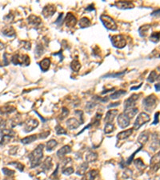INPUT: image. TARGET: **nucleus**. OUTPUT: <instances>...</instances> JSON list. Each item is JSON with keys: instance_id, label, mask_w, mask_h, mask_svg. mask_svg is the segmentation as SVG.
I'll return each mask as SVG.
<instances>
[{"instance_id": "nucleus-1", "label": "nucleus", "mask_w": 160, "mask_h": 180, "mask_svg": "<svg viewBox=\"0 0 160 180\" xmlns=\"http://www.w3.org/2000/svg\"><path fill=\"white\" fill-rule=\"evenodd\" d=\"M43 156V145L39 144L29 155V159L31 162V166L36 167L41 164V160Z\"/></svg>"}, {"instance_id": "nucleus-2", "label": "nucleus", "mask_w": 160, "mask_h": 180, "mask_svg": "<svg viewBox=\"0 0 160 180\" xmlns=\"http://www.w3.org/2000/svg\"><path fill=\"white\" fill-rule=\"evenodd\" d=\"M143 104L146 111L151 112L157 105V98L154 94L147 96L143 101Z\"/></svg>"}, {"instance_id": "nucleus-3", "label": "nucleus", "mask_w": 160, "mask_h": 180, "mask_svg": "<svg viewBox=\"0 0 160 180\" xmlns=\"http://www.w3.org/2000/svg\"><path fill=\"white\" fill-rule=\"evenodd\" d=\"M11 62L14 65H25L28 66L30 64V57L26 55H13L11 57Z\"/></svg>"}, {"instance_id": "nucleus-4", "label": "nucleus", "mask_w": 160, "mask_h": 180, "mask_svg": "<svg viewBox=\"0 0 160 180\" xmlns=\"http://www.w3.org/2000/svg\"><path fill=\"white\" fill-rule=\"evenodd\" d=\"M150 119H151V117L149 116L148 114H146V113L145 112L140 113V114L138 115V117H137L135 122H134L133 129L134 130L139 129L143 125H144L145 123L149 122Z\"/></svg>"}, {"instance_id": "nucleus-5", "label": "nucleus", "mask_w": 160, "mask_h": 180, "mask_svg": "<svg viewBox=\"0 0 160 180\" xmlns=\"http://www.w3.org/2000/svg\"><path fill=\"white\" fill-rule=\"evenodd\" d=\"M100 19L107 29L110 30V31H116L117 30V25L115 23V22L113 20L112 18H110V16L106 15V14H102L100 16Z\"/></svg>"}, {"instance_id": "nucleus-6", "label": "nucleus", "mask_w": 160, "mask_h": 180, "mask_svg": "<svg viewBox=\"0 0 160 180\" xmlns=\"http://www.w3.org/2000/svg\"><path fill=\"white\" fill-rule=\"evenodd\" d=\"M111 43L113 46L116 48H123L126 46V39L125 37L122 34H117L111 37Z\"/></svg>"}, {"instance_id": "nucleus-7", "label": "nucleus", "mask_w": 160, "mask_h": 180, "mask_svg": "<svg viewBox=\"0 0 160 180\" xmlns=\"http://www.w3.org/2000/svg\"><path fill=\"white\" fill-rule=\"evenodd\" d=\"M38 126V120L35 119V118H30L24 124V131L26 132V133H29V132L34 130Z\"/></svg>"}, {"instance_id": "nucleus-8", "label": "nucleus", "mask_w": 160, "mask_h": 180, "mask_svg": "<svg viewBox=\"0 0 160 180\" xmlns=\"http://www.w3.org/2000/svg\"><path fill=\"white\" fill-rule=\"evenodd\" d=\"M130 121H131V120H130L123 113L120 114V115H119V116H118L117 122L118 125H119V127L120 128H126V127H128L130 125Z\"/></svg>"}, {"instance_id": "nucleus-9", "label": "nucleus", "mask_w": 160, "mask_h": 180, "mask_svg": "<svg viewBox=\"0 0 160 180\" xmlns=\"http://www.w3.org/2000/svg\"><path fill=\"white\" fill-rule=\"evenodd\" d=\"M55 6L53 4H48L47 5L43 10V15L45 18H50L53 15V14H55Z\"/></svg>"}, {"instance_id": "nucleus-10", "label": "nucleus", "mask_w": 160, "mask_h": 180, "mask_svg": "<svg viewBox=\"0 0 160 180\" xmlns=\"http://www.w3.org/2000/svg\"><path fill=\"white\" fill-rule=\"evenodd\" d=\"M139 99V94H132L131 97L127 98L124 102V107L125 108H130V107H134L136 101Z\"/></svg>"}, {"instance_id": "nucleus-11", "label": "nucleus", "mask_w": 160, "mask_h": 180, "mask_svg": "<svg viewBox=\"0 0 160 180\" xmlns=\"http://www.w3.org/2000/svg\"><path fill=\"white\" fill-rule=\"evenodd\" d=\"M65 22H66V25L68 27H74L76 25L77 22L76 17L71 13H68L67 17H66V19H65Z\"/></svg>"}, {"instance_id": "nucleus-12", "label": "nucleus", "mask_w": 160, "mask_h": 180, "mask_svg": "<svg viewBox=\"0 0 160 180\" xmlns=\"http://www.w3.org/2000/svg\"><path fill=\"white\" fill-rule=\"evenodd\" d=\"M118 114H119V110H108L107 113L106 114L105 118H104V121H105L106 123L112 122L114 121V119H115V118L117 116Z\"/></svg>"}, {"instance_id": "nucleus-13", "label": "nucleus", "mask_w": 160, "mask_h": 180, "mask_svg": "<svg viewBox=\"0 0 160 180\" xmlns=\"http://www.w3.org/2000/svg\"><path fill=\"white\" fill-rule=\"evenodd\" d=\"M81 122L79 120H77L75 118H71L67 121V126L68 129L70 130H75L80 126Z\"/></svg>"}, {"instance_id": "nucleus-14", "label": "nucleus", "mask_w": 160, "mask_h": 180, "mask_svg": "<svg viewBox=\"0 0 160 180\" xmlns=\"http://www.w3.org/2000/svg\"><path fill=\"white\" fill-rule=\"evenodd\" d=\"M115 6L119 9H131L134 7V4L129 1H119L115 2Z\"/></svg>"}, {"instance_id": "nucleus-15", "label": "nucleus", "mask_w": 160, "mask_h": 180, "mask_svg": "<svg viewBox=\"0 0 160 180\" xmlns=\"http://www.w3.org/2000/svg\"><path fill=\"white\" fill-rule=\"evenodd\" d=\"M138 111H139L138 108H135V107L125 108V110L124 112H123V114H124V115H126L130 120H131L137 115Z\"/></svg>"}, {"instance_id": "nucleus-16", "label": "nucleus", "mask_w": 160, "mask_h": 180, "mask_svg": "<svg viewBox=\"0 0 160 180\" xmlns=\"http://www.w3.org/2000/svg\"><path fill=\"white\" fill-rule=\"evenodd\" d=\"M132 133H133V128L126 130H123V131H121L120 133H119L117 134V138L119 140H124V139H127V138H129L132 134Z\"/></svg>"}, {"instance_id": "nucleus-17", "label": "nucleus", "mask_w": 160, "mask_h": 180, "mask_svg": "<svg viewBox=\"0 0 160 180\" xmlns=\"http://www.w3.org/2000/svg\"><path fill=\"white\" fill-rule=\"evenodd\" d=\"M52 159L50 157H47L42 164V169L43 171H49L52 167Z\"/></svg>"}, {"instance_id": "nucleus-18", "label": "nucleus", "mask_w": 160, "mask_h": 180, "mask_svg": "<svg viewBox=\"0 0 160 180\" xmlns=\"http://www.w3.org/2000/svg\"><path fill=\"white\" fill-rule=\"evenodd\" d=\"M71 146H68V145H66V146H62V148L59 149V150L57 151V155L58 157H59V158H63L66 154L71 153Z\"/></svg>"}, {"instance_id": "nucleus-19", "label": "nucleus", "mask_w": 160, "mask_h": 180, "mask_svg": "<svg viewBox=\"0 0 160 180\" xmlns=\"http://www.w3.org/2000/svg\"><path fill=\"white\" fill-rule=\"evenodd\" d=\"M98 170H91L89 172L86 173L84 175L83 180H95V178L98 176Z\"/></svg>"}, {"instance_id": "nucleus-20", "label": "nucleus", "mask_w": 160, "mask_h": 180, "mask_svg": "<svg viewBox=\"0 0 160 180\" xmlns=\"http://www.w3.org/2000/svg\"><path fill=\"white\" fill-rule=\"evenodd\" d=\"M50 58H43V59L39 62V67H40L41 70H42L43 72L47 71L48 69H49V67H50Z\"/></svg>"}, {"instance_id": "nucleus-21", "label": "nucleus", "mask_w": 160, "mask_h": 180, "mask_svg": "<svg viewBox=\"0 0 160 180\" xmlns=\"http://www.w3.org/2000/svg\"><path fill=\"white\" fill-rule=\"evenodd\" d=\"M160 146V136L155 134L152 139V142H151L150 148H151L152 151H155L156 149H158Z\"/></svg>"}, {"instance_id": "nucleus-22", "label": "nucleus", "mask_w": 160, "mask_h": 180, "mask_svg": "<svg viewBox=\"0 0 160 180\" xmlns=\"http://www.w3.org/2000/svg\"><path fill=\"white\" fill-rule=\"evenodd\" d=\"M2 34L7 37H14L15 36V31L12 26H5L4 28H2Z\"/></svg>"}, {"instance_id": "nucleus-23", "label": "nucleus", "mask_w": 160, "mask_h": 180, "mask_svg": "<svg viewBox=\"0 0 160 180\" xmlns=\"http://www.w3.org/2000/svg\"><path fill=\"white\" fill-rule=\"evenodd\" d=\"M28 22L29 24H31V25H33V26H39L42 22L41 21V19L39 17L36 16V15H31V16L28 17Z\"/></svg>"}, {"instance_id": "nucleus-24", "label": "nucleus", "mask_w": 160, "mask_h": 180, "mask_svg": "<svg viewBox=\"0 0 160 180\" xmlns=\"http://www.w3.org/2000/svg\"><path fill=\"white\" fill-rule=\"evenodd\" d=\"M87 169H88V163L85 162V163H82L81 166H79V167L77 170V175H84L86 174V171L87 170Z\"/></svg>"}, {"instance_id": "nucleus-25", "label": "nucleus", "mask_w": 160, "mask_h": 180, "mask_svg": "<svg viewBox=\"0 0 160 180\" xmlns=\"http://www.w3.org/2000/svg\"><path fill=\"white\" fill-rule=\"evenodd\" d=\"M38 139V135L36 134H32V135H30V136L25 137L24 139H23L21 140V142L23 144H30L31 142H33Z\"/></svg>"}, {"instance_id": "nucleus-26", "label": "nucleus", "mask_w": 160, "mask_h": 180, "mask_svg": "<svg viewBox=\"0 0 160 180\" xmlns=\"http://www.w3.org/2000/svg\"><path fill=\"white\" fill-rule=\"evenodd\" d=\"M14 110H15V108L12 106H6L0 108L1 115H8V114H11V112L14 111Z\"/></svg>"}, {"instance_id": "nucleus-27", "label": "nucleus", "mask_w": 160, "mask_h": 180, "mask_svg": "<svg viewBox=\"0 0 160 180\" xmlns=\"http://www.w3.org/2000/svg\"><path fill=\"white\" fill-rule=\"evenodd\" d=\"M58 145V142L55 139H51L50 141H48L46 144V149L47 151H52L55 147H56Z\"/></svg>"}, {"instance_id": "nucleus-28", "label": "nucleus", "mask_w": 160, "mask_h": 180, "mask_svg": "<svg viewBox=\"0 0 160 180\" xmlns=\"http://www.w3.org/2000/svg\"><path fill=\"white\" fill-rule=\"evenodd\" d=\"M148 139L149 134H147V132H143V133H142V134L139 135V138H138V142L141 144V146H143L144 143H146V142L148 141Z\"/></svg>"}, {"instance_id": "nucleus-29", "label": "nucleus", "mask_w": 160, "mask_h": 180, "mask_svg": "<svg viewBox=\"0 0 160 180\" xmlns=\"http://www.w3.org/2000/svg\"><path fill=\"white\" fill-rule=\"evenodd\" d=\"M98 158V154L97 153H95V152H89L86 155V160L87 163H92V162H95Z\"/></svg>"}, {"instance_id": "nucleus-30", "label": "nucleus", "mask_w": 160, "mask_h": 180, "mask_svg": "<svg viewBox=\"0 0 160 180\" xmlns=\"http://www.w3.org/2000/svg\"><path fill=\"white\" fill-rule=\"evenodd\" d=\"M127 94V91L124 90H119V91H116L113 94H111V95L110 96L111 99H117V98L122 97V95H124Z\"/></svg>"}, {"instance_id": "nucleus-31", "label": "nucleus", "mask_w": 160, "mask_h": 180, "mask_svg": "<svg viewBox=\"0 0 160 180\" xmlns=\"http://www.w3.org/2000/svg\"><path fill=\"white\" fill-rule=\"evenodd\" d=\"M160 166V151L158 153L155 154V155L152 157L151 160V166Z\"/></svg>"}, {"instance_id": "nucleus-32", "label": "nucleus", "mask_w": 160, "mask_h": 180, "mask_svg": "<svg viewBox=\"0 0 160 180\" xmlns=\"http://www.w3.org/2000/svg\"><path fill=\"white\" fill-rule=\"evenodd\" d=\"M91 26V21L89 20V19H87L86 17H83L80 19L79 21V26L81 28H85V27H88Z\"/></svg>"}, {"instance_id": "nucleus-33", "label": "nucleus", "mask_w": 160, "mask_h": 180, "mask_svg": "<svg viewBox=\"0 0 160 180\" xmlns=\"http://www.w3.org/2000/svg\"><path fill=\"white\" fill-rule=\"evenodd\" d=\"M115 130V127L112 122L106 123L105 127H104V133H105V134H110V133H112Z\"/></svg>"}, {"instance_id": "nucleus-34", "label": "nucleus", "mask_w": 160, "mask_h": 180, "mask_svg": "<svg viewBox=\"0 0 160 180\" xmlns=\"http://www.w3.org/2000/svg\"><path fill=\"white\" fill-rule=\"evenodd\" d=\"M71 67L72 70H74L75 72H78L81 67V65H80V62H79L78 59H74L72 61V62L71 63Z\"/></svg>"}, {"instance_id": "nucleus-35", "label": "nucleus", "mask_w": 160, "mask_h": 180, "mask_svg": "<svg viewBox=\"0 0 160 180\" xmlns=\"http://www.w3.org/2000/svg\"><path fill=\"white\" fill-rule=\"evenodd\" d=\"M134 165H135V166H136L138 169H139V170H144L145 169V167H146V165L144 164L143 162L142 161V159H140V158H138V159H135L134 162Z\"/></svg>"}, {"instance_id": "nucleus-36", "label": "nucleus", "mask_w": 160, "mask_h": 180, "mask_svg": "<svg viewBox=\"0 0 160 180\" xmlns=\"http://www.w3.org/2000/svg\"><path fill=\"white\" fill-rule=\"evenodd\" d=\"M55 131H56V134H67V130L63 128V127H62L61 126H59V125H58V126H56L55 127Z\"/></svg>"}, {"instance_id": "nucleus-37", "label": "nucleus", "mask_w": 160, "mask_h": 180, "mask_svg": "<svg viewBox=\"0 0 160 180\" xmlns=\"http://www.w3.org/2000/svg\"><path fill=\"white\" fill-rule=\"evenodd\" d=\"M8 164L11 166H14L19 171H23L24 170V166L21 163H19V162H13V163H10Z\"/></svg>"}, {"instance_id": "nucleus-38", "label": "nucleus", "mask_w": 160, "mask_h": 180, "mask_svg": "<svg viewBox=\"0 0 160 180\" xmlns=\"http://www.w3.org/2000/svg\"><path fill=\"white\" fill-rule=\"evenodd\" d=\"M2 171L3 172L5 175H7V176H12V175H14V171L12 170H10L8 168H2Z\"/></svg>"}, {"instance_id": "nucleus-39", "label": "nucleus", "mask_w": 160, "mask_h": 180, "mask_svg": "<svg viewBox=\"0 0 160 180\" xmlns=\"http://www.w3.org/2000/svg\"><path fill=\"white\" fill-rule=\"evenodd\" d=\"M73 172H74V168L71 167V166L65 168V169L62 170V174H64L66 175H71V174H73Z\"/></svg>"}, {"instance_id": "nucleus-40", "label": "nucleus", "mask_w": 160, "mask_h": 180, "mask_svg": "<svg viewBox=\"0 0 160 180\" xmlns=\"http://www.w3.org/2000/svg\"><path fill=\"white\" fill-rule=\"evenodd\" d=\"M160 39V32H154L151 36V40L153 42H157Z\"/></svg>"}, {"instance_id": "nucleus-41", "label": "nucleus", "mask_w": 160, "mask_h": 180, "mask_svg": "<svg viewBox=\"0 0 160 180\" xmlns=\"http://www.w3.org/2000/svg\"><path fill=\"white\" fill-rule=\"evenodd\" d=\"M156 79H157V73L155 71H152L151 73V74L149 75V78L147 79V80L150 82H153Z\"/></svg>"}, {"instance_id": "nucleus-42", "label": "nucleus", "mask_w": 160, "mask_h": 180, "mask_svg": "<svg viewBox=\"0 0 160 180\" xmlns=\"http://www.w3.org/2000/svg\"><path fill=\"white\" fill-rule=\"evenodd\" d=\"M43 51H44V50H43V47L42 45H38L37 46V47H36V50H35V53L37 54V55H41L43 54Z\"/></svg>"}, {"instance_id": "nucleus-43", "label": "nucleus", "mask_w": 160, "mask_h": 180, "mask_svg": "<svg viewBox=\"0 0 160 180\" xmlns=\"http://www.w3.org/2000/svg\"><path fill=\"white\" fill-rule=\"evenodd\" d=\"M68 114H69V110H67L66 107H63L62 110V114H61V120L63 119V118H65L67 117V115H68Z\"/></svg>"}, {"instance_id": "nucleus-44", "label": "nucleus", "mask_w": 160, "mask_h": 180, "mask_svg": "<svg viewBox=\"0 0 160 180\" xmlns=\"http://www.w3.org/2000/svg\"><path fill=\"white\" fill-rule=\"evenodd\" d=\"M95 106V103H88L87 104H86V110H92L94 107Z\"/></svg>"}, {"instance_id": "nucleus-45", "label": "nucleus", "mask_w": 160, "mask_h": 180, "mask_svg": "<svg viewBox=\"0 0 160 180\" xmlns=\"http://www.w3.org/2000/svg\"><path fill=\"white\" fill-rule=\"evenodd\" d=\"M124 73H125V71L121 72V73H116V74H107L105 77H113V78H114V77H119V76H121V75H122V74H124Z\"/></svg>"}, {"instance_id": "nucleus-46", "label": "nucleus", "mask_w": 160, "mask_h": 180, "mask_svg": "<svg viewBox=\"0 0 160 180\" xmlns=\"http://www.w3.org/2000/svg\"><path fill=\"white\" fill-rule=\"evenodd\" d=\"M5 127H6V122H5V120H3L2 118L0 117V130L5 129Z\"/></svg>"}, {"instance_id": "nucleus-47", "label": "nucleus", "mask_w": 160, "mask_h": 180, "mask_svg": "<svg viewBox=\"0 0 160 180\" xmlns=\"http://www.w3.org/2000/svg\"><path fill=\"white\" fill-rule=\"evenodd\" d=\"M49 134H50V131L43 132V133H41L40 135H39V138H40V139H46L47 137L49 136Z\"/></svg>"}, {"instance_id": "nucleus-48", "label": "nucleus", "mask_w": 160, "mask_h": 180, "mask_svg": "<svg viewBox=\"0 0 160 180\" xmlns=\"http://www.w3.org/2000/svg\"><path fill=\"white\" fill-rule=\"evenodd\" d=\"M160 113L159 112H157L155 115V120H154V122H153V124H157L158 122V115H159Z\"/></svg>"}, {"instance_id": "nucleus-49", "label": "nucleus", "mask_w": 160, "mask_h": 180, "mask_svg": "<svg viewBox=\"0 0 160 180\" xmlns=\"http://www.w3.org/2000/svg\"><path fill=\"white\" fill-rule=\"evenodd\" d=\"M119 106V103H114L112 104H110V105L108 106V108L115 107V106Z\"/></svg>"}, {"instance_id": "nucleus-50", "label": "nucleus", "mask_w": 160, "mask_h": 180, "mask_svg": "<svg viewBox=\"0 0 160 180\" xmlns=\"http://www.w3.org/2000/svg\"><path fill=\"white\" fill-rule=\"evenodd\" d=\"M155 89L157 91H160V83L155 84Z\"/></svg>"}, {"instance_id": "nucleus-51", "label": "nucleus", "mask_w": 160, "mask_h": 180, "mask_svg": "<svg viewBox=\"0 0 160 180\" xmlns=\"http://www.w3.org/2000/svg\"><path fill=\"white\" fill-rule=\"evenodd\" d=\"M157 14H160V10H156V11H155L152 13V15H157Z\"/></svg>"}, {"instance_id": "nucleus-52", "label": "nucleus", "mask_w": 160, "mask_h": 180, "mask_svg": "<svg viewBox=\"0 0 160 180\" xmlns=\"http://www.w3.org/2000/svg\"><path fill=\"white\" fill-rule=\"evenodd\" d=\"M4 47H5L4 44H3V43H1V42H0V50H2V49H3V48H4Z\"/></svg>"}, {"instance_id": "nucleus-53", "label": "nucleus", "mask_w": 160, "mask_h": 180, "mask_svg": "<svg viewBox=\"0 0 160 180\" xmlns=\"http://www.w3.org/2000/svg\"><path fill=\"white\" fill-rule=\"evenodd\" d=\"M140 86H141V85H139V86H134V87H131V90H135V89H139Z\"/></svg>"}, {"instance_id": "nucleus-54", "label": "nucleus", "mask_w": 160, "mask_h": 180, "mask_svg": "<svg viewBox=\"0 0 160 180\" xmlns=\"http://www.w3.org/2000/svg\"><path fill=\"white\" fill-rule=\"evenodd\" d=\"M157 79V80H158V81H160V74L158 75V76H157V79Z\"/></svg>"}]
</instances>
